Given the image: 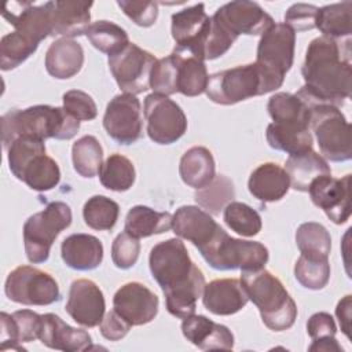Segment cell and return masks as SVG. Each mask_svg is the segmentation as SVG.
Instances as JSON below:
<instances>
[{
    "mask_svg": "<svg viewBox=\"0 0 352 352\" xmlns=\"http://www.w3.org/2000/svg\"><path fill=\"white\" fill-rule=\"evenodd\" d=\"M301 74L305 84L296 95L309 107L319 103L342 106L352 89L351 40L314 38L308 44Z\"/></svg>",
    "mask_w": 352,
    "mask_h": 352,
    "instance_id": "6da1fadb",
    "label": "cell"
},
{
    "mask_svg": "<svg viewBox=\"0 0 352 352\" xmlns=\"http://www.w3.org/2000/svg\"><path fill=\"white\" fill-rule=\"evenodd\" d=\"M148 265L165 294L168 312L179 319L194 315L197 300L205 287V276L191 261L186 245L179 238L158 242L150 250Z\"/></svg>",
    "mask_w": 352,
    "mask_h": 352,
    "instance_id": "7a4b0ae2",
    "label": "cell"
},
{
    "mask_svg": "<svg viewBox=\"0 0 352 352\" xmlns=\"http://www.w3.org/2000/svg\"><path fill=\"white\" fill-rule=\"evenodd\" d=\"M80 121L70 116L63 107L36 104L25 110L12 109L1 117V139L7 148L16 138H34L45 140L50 138L69 140L77 135Z\"/></svg>",
    "mask_w": 352,
    "mask_h": 352,
    "instance_id": "3957f363",
    "label": "cell"
},
{
    "mask_svg": "<svg viewBox=\"0 0 352 352\" xmlns=\"http://www.w3.org/2000/svg\"><path fill=\"white\" fill-rule=\"evenodd\" d=\"M249 300L258 308L263 323L274 331L290 329L297 319V305L283 283L265 268L241 271Z\"/></svg>",
    "mask_w": 352,
    "mask_h": 352,
    "instance_id": "277c9868",
    "label": "cell"
},
{
    "mask_svg": "<svg viewBox=\"0 0 352 352\" xmlns=\"http://www.w3.org/2000/svg\"><path fill=\"white\" fill-rule=\"evenodd\" d=\"M198 252L214 270H260L268 261V249L256 241H243L230 236L221 227L202 245Z\"/></svg>",
    "mask_w": 352,
    "mask_h": 352,
    "instance_id": "5b68a950",
    "label": "cell"
},
{
    "mask_svg": "<svg viewBox=\"0 0 352 352\" xmlns=\"http://www.w3.org/2000/svg\"><path fill=\"white\" fill-rule=\"evenodd\" d=\"M275 91L258 65L248 63L226 69L209 76L208 98L217 104H235L253 96Z\"/></svg>",
    "mask_w": 352,
    "mask_h": 352,
    "instance_id": "8992f818",
    "label": "cell"
},
{
    "mask_svg": "<svg viewBox=\"0 0 352 352\" xmlns=\"http://www.w3.org/2000/svg\"><path fill=\"white\" fill-rule=\"evenodd\" d=\"M72 224V209L62 201L48 204L23 224L25 253L30 263H45L56 236Z\"/></svg>",
    "mask_w": 352,
    "mask_h": 352,
    "instance_id": "52a82bcc",
    "label": "cell"
},
{
    "mask_svg": "<svg viewBox=\"0 0 352 352\" xmlns=\"http://www.w3.org/2000/svg\"><path fill=\"white\" fill-rule=\"evenodd\" d=\"M311 129L326 160L344 162L352 158L351 125L338 107L326 103L311 106Z\"/></svg>",
    "mask_w": 352,
    "mask_h": 352,
    "instance_id": "ba28073f",
    "label": "cell"
},
{
    "mask_svg": "<svg viewBox=\"0 0 352 352\" xmlns=\"http://www.w3.org/2000/svg\"><path fill=\"white\" fill-rule=\"evenodd\" d=\"M294 45L296 33L285 23H274L258 41L256 63L275 89L280 88L293 66Z\"/></svg>",
    "mask_w": 352,
    "mask_h": 352,
    "instance_id": "9c48e42d",
    "label": "cell"
},
{
    "mask_svg": "<svg viewBox=\"0 0 352 352\" xmlns=\"http://www.w3.org/2000/svg\"><path fill=\"white\" fill-rule=\"evenodd\" d=\"M6 296L23 305H50L60 300L56 280L32 265H19L12 270L4 285Z\"/></svg>",
    "mask_w": 352,
    "mask_h": 352,
    "instance_id": "30bf717a",
    "label": "cell"
},
{
    "mask_svg": "<svg viewBox=\"0 0 352 352\" xmlns=\"http://www.w3.org/2000/svg\"><path fill=\"white\" fill-rule=\"evenodd\" d=\"M147 135L158 144H172L187 131V118L182 107L165 95L150 94L144 98Z\"/></svg>",
    "mask_w": 352,
    "mask_h": 352,
    "instance_id": "8fae6325",
    "label": "cell"
},
{
    "mask_svg": "<svg viewBox=\"0 0 352 352\" xmlns=\"http://www.w3.org/2000/svg\"><path fill=\"white\" fill-rule=\"evenodd\" d=\"M155 56L129 43L122 51L109 56L110 72L125 94H142L150 88V76Z\"/></svg>",
    "mask_w": 352,
    "mask_h": 352,
    "instance_id": "7c38bea8",
    "label": "cell"
},
{
    "mask_svg": "<svg viewBox=\"0 0 352 352\" xmlns=\"http://www.w3.org/2000/svg\"><path fill=\"white\" fill-rule=\"evenodd\" d=\"M103 126L107 135L118 144H132L142 138V107L136 95H116L106 107Z\"/></svg>",
    "mask_w": 352,
    "mask_h": 352,
    "instance_id": "4fadbf2b",
    "label": "cell"
},
{
    "mask_svg": "<svg viewBox=\"0 0 352 352\" xmlns=\"http://www.w3.org/2000/svg\"><path fill=\"white\" fill-rule=\"evenodd\" d=\"M212 19L205 4L198 3L172 15V37L176 48L187 51L204 60V47L210 32Z\"/></svg>",
    "mask_w": 352,
    "mask_h": 352,
    "instance_id": "5bb4252c",
    "label": "cell"
},
{
    "mask_svg": "<svg viewBox=\"0 0 352 352\" xmlns=\"http://www.w3.org/2000/svg\"><path fill=\"white\" fill-rule=\"evenodd\" d=\"M351 175L341 179L324 175L315 179L309 188V197L315 206L322 209L334 224H344L351 216Z\"/></svg>",
    "mask_w": 352,
    "mask_h": 352,
    "instance_id": "9a60e30c",
    "label": "cell"
},
{
    "mask_svg": "<svg viewBox=\"0 0 352 352\" xmlns=\"http://www.w3.org/2000/svg\"><path fill=\"white\" fill-rule=\"evenodd\" d=\"M213 18L236 38L239 34H263L275 23L272 16L260 4L246 0H236L221 6Z\"/></svg>",
    "mask_w": 352,
    "mask_h": 352,
    "instance_id": "2e32d148",
    "label": "cell"
},
{
    "mask_svg": "<svg viewBox=\"0 0 352 352\" xmlns=\"http://www.w3.org/2000/svg\"><path fill=\"white\" fill-rule=\"evenodd\" d=\"M158 297L140 282L122 285L113 297L114 311L131 326L150 323L158 314Z\"/></svg>",
    "mask_w": 352,
    "mask_h": 352,
    "instance_id": "e0dca14e",
    "label": "cell"
},
{
    "mask_svg": "<svg viewBox=\"0 0 352 352\" xmlns=\"http://www.w3.org/2000/svg\"><path fill=\"white\" fill-rule=\"evenodd\" d=\"M65 309L76 323L84 327L99 326L106 309L103 293L94 280L76 279L70 285Z\"/></svg>",
    "mask_w": 352,
    "mask_h": 352,
    "instance_id": "ac0fdd59",
    "label": "cell"
},
{
    "mask_svg": "<svg viewBox=\"0 0 352 352\" xmlns=\"http://www.w3.org/2000/svg\"><path fill=\"white\" fill-rule=\"evenodd\" d=\"M21 10L4 7L3 16L15 28L16 32L40 44L52 32V1L40 6L19 3Z\"/></svg>",
    "mask_w": 352,
    "mask_h": 352,
    "instance_id": "d6986e66",
    "label": "cell"
},
{
    "mask_svg": "<svg viewBox=\"0 0 352 352\" xmlns=\"http://www.w3.org/2000/svg\"><path fill=\"white\" fill-rule=\"evenodd\" d=\"M249 301L248 293L241 282L235 278L214 279L205 285L202 292L204 307L220 316H228L239 312Z\"/></svg>",
    "mask_w": 352,
    "mask_h": 352,
    "instance_id": "ffe728a7",
    "label": "cell"
},
{
    "mask_svg": "<svg viewBox=\"0 0 352 352\" xmlns=\"http://www.w3.org/2000/svg\"><path fill=\"white\" fill-rule=\"evenodd\" d=\"M38 340L45 346L63 352L87 351L92 342L88 331L69 326L55 314L41 315Z\"/></svg>",
    "mask_w": 352,
    "mask_h": 352,
    "instance_id": "44dd1931",
    "label": "cell"
},
{
    "mask_svg": "<svg viewBox=\"0 0 352 352\" xmlns=\"http://www.w3.org/2000/svg\"><path fill=\"white\" fill-rule=\"evenodd\" d=\"M182 333L192 345L204 351L210 349H232L234 334L220 323L210 320L204 315H191L183 319Z\"/></svg>",
    "mask_w": 352,
    "mask_h": 352,
    "instance_id": "7402d4cb",
    "label": "cell"
},
{
    "mask_svg": "<svg viewBox=\"0 0 352 352\" xmlns=\"http://www.w3.org/2000/svg\"><path fill=\"white\" fill-rule=\"evenodd\" d=\"M0 322H1V331H0L1 351H6V349L25 351V348L21 345L22 342H30L38 338L40 329H41V315L30 309L15 311L11 315L1 312Z\"/></svg>",
    "mask_w": 352,
    "mask_h": 352,
    "instance_id": "603a6c76",
    "label": "cell"
},
{
    "mask_svg": "<svg viewBox=\"0 0 352 352\" xmlns=\"http://www.w3.org/2000/svg\"><path fill=\"white\" fill-rule=\"evenodd\" d=\"M220 226L204 209L194 205H184L176 209L172 220L173 232L190 241L197 249L205 245Z\"/></svg>",
    "mask_w": 352,
    "mask_h": 352,
    "instance_id": "cb8c5ba5",
    "label": "cell"
},
{
    "mask_svg": "<svg viewBox=\"0 0 352 352\" xmlns=\"http://www.w3.org/2000/svg\"><path fill=\"white\" fill-rule=\"evenodd\" d=\"M92 1L58 0L52 1V32L51 36L73 38L85 34L91 21Z\"/></svg>",
    "mask_w": 352,
    "mask_h": 352,
    "instance_id": "d4e9b609",
    "label": "cell"
},
{
    "mask_svg": "<svg viewBox=\"0 0 352 352\" xmlns=\"http://www.w3.org/2000/svg\"><path fill=\"white\" fill-rule=\"evenodd\" d=\"M60 254L67 267L77 271H91L98 268L103 260V245L94 235L72 234L63 239Z\"/></svg>",
    "mask_w": 352,
    "mask_h": 352,
    "instance_id": "484cf974",
    "label": "cell"
},
{
    "mask_svg": "<svg viewBox=\"0 0 352 352\" xmlns=\"http://www.w3.org/2000/svg\"><path fill=\"white\" fill-rule=\"evenodd\" d=\"M248 188L258 201L275 202L287 194L290 180L282 166L275 162H264L250 173Z\"/></svg>",
    "mask_w": 352,
    "mask_h": 352,
    "instance_id": "4316f807",
    "label": "cell"
},
{
    "mask_svg": "<svg viewBox=\"0 0 352 352\" xmlns=\"http://www.w3.org/2000/svg\"><path fill=\"white\" fill-rule=\"evenodd\" d=\"M84 63V50L73 38L55 40L45 52V69L50 76L66 80L76 76Z\"/></svg>",
    "mask_w": 352,
    "mask_h": 352,
    "instance_id": "83f0119b",
    "label": "cell"
},
{
    "mask_svg": "<svg viewBox=\"0 0 352 352\" xmlns=\"http://www.w3.org/2000/svg\"><path fill=\"white\" fill-rule=\"evenodd\" d=\"M285 170L290 180V187L296 191L308 192L311 183L324 175H331L327 161L312 148L300 154L289 155Z\"/></svg>",
    "mask_w": 352,
    "mask_h": 352,
    "instance_id": "f1b7e54d",
    "label": "cell"
},
{
    "mask_svg": "<svg viewBox=\"0 0 352 352\" xmlns=\"http://www.w3.org/2000/svg\"><path fill=\"white\" fill-rule=\"evenodd\" d=\"M265 138L270 147L289 155L308 151L314 144L311 128L294 122H271L267 126Z\"/></svg>",
    "mask_w": 352,
    "mask_h": 352,
    "instance_id": "f546056e",
    "label": "cell"
},
{
    "mask_svg": "<svg viewBox=\"0 0 352 352\" xmlns=\"http://www.w3.org/2000/svg\"><path fill=\"white\" fill-rule=\"evenodd\" d=\"M179 173L184 184L199 190L208 186L216 176V165L212 153L202 146L188 148L180 158Z\"/></svg>",
    "mask_w": 352,
    "mask_h": 352,
    "instance_id": "4dcf8cb0",
    "label": "cell"
},
{
    "mask_svg": "<svg viewBox=\"0 0 352 352\" xmlns=\"http://www.w3.org/2000/svg\"><path fill=\"white\" fill-rule=\"evenodd\" d=\"M172 55L177 65V92L186 96H198L205 92L209 80L205 62L176 47Z\"/></svg>",
    "mask_w": 352,
    "mask_h": 352,
    "instance_id": "1f68e13d",
    "label": "cell"
},
{
    "mask_svg": "<svg viewBox=\"0 0 352 352\" xmlns=\"http://www.w3.org/2000/svg\"><path fill=\"white\" fill-rule=\"evenodd\" d=\"M173 216L169 212H158L148 206L136 205L125 217L124 231L135 238H146L166 232L172 228Z\"/></svg>",
    "mask_w": 352,
    "mask_h": 352,
    "instance_id": "d6a6232c",
    "label": "cell"
},
{
    "mask_svg": "<svg viewBox=\"0 0 352 352\" xmlns=\"http://www.w3.org/2000/svg\"><path fill=\"white\" fill-rule=\"evenodd\" d=\"M352 1L327 4L318 8L315 28H318L324 37L333 40L349 38L352 33Z\"/></svg>",
    "mask_w": 352,
    "mask_h": 352,
    "instance_id": "836d02e7",
    "label": "cell"
},
{
    "mask_svg": "<svg viewBox=\"0 0 352 352\" xmlns=\"http://www.w3.org/2000/svg\"><path fill=\"white\" fill-rule=\"evenodd\" d=\"M18 180H22L34 191H48L58 186L60 180V169L55 160L45 153L36 154L22 169Z\"/></svg>",
    "mask_w": 352,
    "mask_h": 352,
    "instance_id": "e575fe53",
    "label": "cell"
},
{
    "mask_svg": "<svg viewBox=\"0 0 352 352\" xmlns=\"http://www.w3.org/2000/svg\"><path fill=\"white\" fill-rule=\"evenodd\" d=\"M274 122H294L311 128V107L296 94L276 92L267 104Z\"/></svg>",
    "mask_w": 352,
    "mask_h": 352,
    "instance_id": "d590c367",
    "label": "cell"
},
{
    "mask_svg": "<svg viewBox=\"0 0 352 352\" xmlns=\"http://www.w3.org/2000/svg\"><path fill=\"white\" fill-rule=\"evenodd\" d=\"M296 243L302 256L316 260H329L331 250V236L324 226L307 221L296 231Z\"/></svg>",
    "mask_w": 352,
    "mask_h": 352,
    "instance_id": "8d00e7d4",
    "label": "cell"
},
{
    "mask_svg": "<svg viewBox=\"0 0 352 352\" xmlns=\"http://www.w3.org/2000/svg\"><path fill=\"white\" fill-rule=\"evenodd\" d=\"M135 166L126 157L114 153L107 157L99 170V179L104 188L111 191H126L135 183Z\"/></svg>",
    "mask_w": 352,
    "mask_h": 352,
    "instance_id": "74e56055",
    "label": "cell"
},
{
    "mask_svg": "<svg viewBox=\"0 0 352 352\" xmlns=\"http://www.w3.org/2000/svg\"><path fill=\"white\" fill-rule=\"evenodd\" d=\"M85 36L96 50L109 56L118 54L129 44L128 33L117 23L104 19L91 23Z\"/></svg>",
    "mask_w": 352,
    "mask_h": 352,
    "instance_id": "f35d334b",
    "label": "cell"
},
{
    "mask_svg": "<svg viewBox=\"0 0 352 352\" xmlns=\"http://www.w3.org/2000/svg\"><path fill=\"white\" fill-rule=\"evenodd\" d=\"M72 160L74 170L82 177H94L103 164V148L92 135H85L73 143Z\"/></svg>",
    "mask_w": 352,
    "mask_h": 352,
    "instance_id": "ab89813d",
    "label": "cell"
},
{
    "mask_svg": "<svg viewBox=\"0 0 352 352\" xmlns=\"http://www.w3.org/2000/svg\"><path fill=\"white\" fill-rule=\"evenodd\" d=\"M235 197V190L232 182L224 176L217 175L205 187L195 191L197 204L205 209V212L212 214H219Z\"/></svg>",
    "mask_w": 352,
    "mask_h": 352,
    "instance_id": "60d3db41",
    "label": "cell"
},
{
    "mask_svg": "<svg viewBox=\"0 0 352 352\" xmlns=\"http://www.w3.org/2000/svg\"><path fill=\"white\" fill-rule=\"evenodd\" d=\"M118 214V204L104 195H94L88 198L82 208L85 224L96 231L111 230L117 223Z\"/></svg>",
    "mask_w": 352,
    "mask_h": 352,
    "instance_id": "b9f144b4",
    "label": "cell"
},
{
    "mask_svg": "<svg viewBox=\"0 0 352 352\" xmlns=\"http://www.w3.org/2000/svg\"><path fill=\"white\" fill-rule=\"evenodd\" d=\"M38 44L19 32L14 30L1 37L0 41V67L1 70H12L25 62L33 52H36Z\"/></svg>",
    "mask_w": 352,
    "mask_h": 352,
    "instance_id": "7bdbcfd3",
    "label": "cell"
},
{
    "mask_svg": "<svg viewBox=\"0 0 352 352\" xmlns=\"http://www.w3.org/2000/svg\"><path fill=\"white\" fill-rule=\"evenodd\" d=\"M224 223L242 236H254L261 231L263 223L260 214L249 205L231 201L223 213Z\"/></svg>",
    "mask_w": 352,
    "mask_h": 352,
    "instance_id": "ee69618b",
    "label": "cell"
},
{
    "mask_svg": "<svg viewBox=\"0 0 352 352\" xmlns=\"http://www.w3.org/2000/svg\"><path fill=\"white\" fill-rule=\"evenodd\" d=\"M294 276L302 287L320 290L330 279L329 260H316L301 254L294 264Z\"/></svg>",
    "mask_w": 352,
    "mask_h": 352,
    "instance_id": "f6af8a7d",
    "label": "cell"
},
{
    "mask_svg": "<svg viewBox=\"0 0 352 352\" xmlns=\"http://www.w3.org/2000/svg\"><path fill=\"white\" fill-rule=\"evenodd\" d=\"M150 88L154 94L169 96L177 92V65L173 55L157 59L150 76Z\"/></svg>",
    "mask_w": 352,
    "mask_h": 352,
    "instance_id": "bcb514c9",
    "label": "cell"
},
{
    "mask_svg": "<svg viewBox=\"0 0 352 352\" xmlns=\"http://www.w3.org/2000/svg\"><path fill=\"white\" fill-rule=\"evenodd\" d=\"M140 242L128 232H121L116 236L111 245V260L117 268L128 270L133 267L139 258Z\"/></svg>",
    "mask_w": 352,
    "mask_h": 352,
    "instance_id": "7dc6e473",
    "label": "cell"
},
{
    "mask_svg": "<svg viewBox=\"0 0 352 352\" xmlns=\"http://www.w3.org/2000/svg\"><path fill=\"white\" fill-rule=\"evenodd\" d=\"M63 109L78 121H91L98 114L92 96L80 89H72L63 95Z\"/></svg>",
    "mask_w": 352,
    "mask_h": 352,
    "instance_id": "c3c4849f",
    "label": "cell"
},
{
    "mask_svg": "<svg viewBox=\"0 0 352 352\" xmlns=\"http://www.w3.org/2000/svg\"><path fill=\"white\" fill-rule=\"evenodd\" d=\"M118 7L124 14L132 19L138 26L148 28L153 26L158 16V4L155 1H131L120 0L117 1Z\"/></svg>",
    "mask_w": 352,
    "mask_h": 352,
    "instance_id": "681fc988",
    "label": "cell"
},
{
    "mask_svg": "<svg viewBox=\"0 0 352 352\" xmlns=\"http://www.w3.org/2000/svg\"><path fill=\"white\" fill-rule=\"evenodd\" d=\"M318 7L305 3H296L289 7L285 14V25H287L294 33L311 30L315 28Z\"/></svg>",
    "mask_w": 352,
    "mask_h": 352,
    "instance_id": "f907efd6",
    "label": "cell"
},
{
    "mask_svg": "<svg viewBox=\"0 0 352 352\" xmlns=\"http://www.w3.org/2000/svg\"><path fill=\"white\" fill-rule=\"evenodd\" d=\"M307 333L312 340L334 337L337 333V326L330 314L316 312L307 322Z\"/></svg>",
    "mask_w": 352,
    "mask_h": 352,
    "instance_id": "816d5d0a",
    "label": "cell"
},
{
    "mask_svg": "<svg viewBox=\"0 0 352 352\" xmlns=\"http://www.w3.org/2000/svg\"><path fill=\"white\" fill-rule=\"evenodd\" d=\"M129 329L131 324L125 322L114 309L107 312L99 324L100 334L109 341H118L124 338L128 334Z\"/></svg>",
    "mask_w": 352,
    "mask_h": 352,
    "instance_id": "f5cc1de1",
    "label": "cell"
},
{
    "mask_svg": "<svg viewBox=\"0 0 352 352\" xmlns=\"http://www.w3.org/2000/svg\"><path fill=\"white\" fill-rule=\"evenodd\" d=\"M336 315L338 318L341 330L344 331V334L351 338L349 330H351V296H345L342 300H340V302L337 304L336 308Z\"/></svg>",
    "mask_w": 352,
    "mask_h": 352,
    "instance_id": "db71d44e",
    "label": "cell"
},
{
    "mask_svg": "<svg viewBox=\"0 0 352 352\" xmlns=\"http://www.w3.org/2000/svg\"><path fill=\"white\" fill-rule=\"evenodd\" d=\"M309 351H318V352H342V346L338 344V341L334 337L320 338V340H312V344L308 348Z\"/></svg>",
    "mask_w": 352,
    "mask_h": 352,
    "instance_id": "11a10c76",
    "label": "cell"
}]
</instances>
